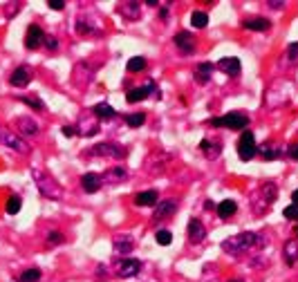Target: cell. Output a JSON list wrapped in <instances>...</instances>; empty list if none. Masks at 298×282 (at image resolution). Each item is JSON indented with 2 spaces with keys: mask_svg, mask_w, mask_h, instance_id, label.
Instances as JSON below:
<instances>
[{
  "mask_svg": "<svg viewBox=\"0 0 298 282\" xmlns=\"http://www.w3.org/2000/svg\"><path fill=\"white\" fill-rule=\"evenodd\" d=\"M112 246H114V253H121V255H128L134 246V240L130 235H117L112 240Z\"/></svg>",
  "mask_w": 298,
  "mask_h": 282,
  "instance_id": "obj_20",
  "label": "cell"
},
{
  "mask_svg": "<svg viewBox=\"0 0 298 282\" xmlns=\"http://www.w3.org/2000/svg\"><path fill=\"white\" fill-rule=\"evenodd\" d=\"M211 74H213V65L211 63H200L195 65V79H198V83H209L211 81Z\"/></svg>",
  "mask_w": 298,
  "mask_h": 282,
  "instance_id": "obj_26",
  "label": "cell"
},
{
  "mask_svg": "<svg viewBox=\"0 0 298 282\" xmlns=\"http://www.w3.org/2000/svg\"><path fill=\"white\" fill-rule=\"evenodd\" d=\"M43 41H45L43 30L38 25H32L30 30H27V36H25V47L27 50H38V47L43 45Z\"/></svg>",
  "mask_w": 298,
  "mask_h": 282,
  "instance_id": "obj_14",
  "label": "cell"
},
{
  "mask_svg": "<svg viewBox=\"0 0 298 282\" xmlns=\"http://www.w3.org/2000/svg\"><path fill=\"white\" fill-rule=\"evenodd\" d=\"M229 282H242V280H229Z\"/></svg>",
  "mask_w": 298,
  "mask_h": 282,
  "instance_id": "obj_48",
  "label": "cell"
},
{
  "mask_svg": "<svg viewBox=\"0 0 298 282\" xmlns=\"http://www.w3.org/2000/svg\"><path fill=\"white\" fill-rule=\"evenodd\" d=\"M63 135L67 137V139H70V137H74V135H76V130H74L72 126H63Z\"/></svg>",
  "mask_w": 298,
  "mask_h": 282,
  "instance_id": "obj_45",
  "label": "cell"
},
{
  "mask_svg": "<svg viewBox=\"0 0 298 282\" xmlns=\"http://www.w3.org/2000/svg\"><path fill=\"white\" fill-rule=\"evenodd\" d=\"M148 94H153V97H157L160 99V88H157L155 83H148V85H143V88H134L130 90V92L126 94V99H128V103H139V101H143V99L148 97Z\"/></svg>",
  "mask_w": 298,
  "mask_h": 282,
  "instance_id": "obj_8",
  "label": "cell"
},
{
  "mask_svg": "<svg viewBox=\"0 0 298 282\" xmlns=\"http://www.w3.org/2000/svg\"><path fill=\"white\" fill-rule=\"evenodd\" d=\"M134 204L137 206H157V193L155 190H143V193L134 195Z\"/></svg>",
  "mask_w": 298,
  "mask_h": 282,
  "instance_id": "obj_24",
  "label": "cell"
},
{
  "mask_svg": "<svg viewBox=\"0 0 298 282\" xmlns=\"http://www.w3.org/2000/svg\"><path fill=\"white\" fill-rule=\"evenodd\" d=\"M256 246V233L253 231H244V233H238V235L229 237V240L222 242V248L229 253H242L247 248H253Z\"/></svg>",
  "mask_w": 298,
  "mask_h": 282,
  "instance_id": "obj_2",
  "label": "cell"
},
{
  "mask_svg": "<svg viewBox=\"0 0 298 282\" xmlns=\"http://www.w3.org/2000/svg\"><path fill=\"white\" fill-rule=\"evenodd\" d=\"M191 25L202 30V27L209 25V16H206L204 12H193V16H191Z\"/></svg>",
  "mask_w": 298,
  "mask_h": 282,
  "instance_id": "obj_32",
  "label": "cell"
},
{
  "mask_svg": "<svg viewBox=\"0 0 298 282\" xmlns=\"http://www.w3.org/2000/svg\"><path fill=\"white\" fill-rule=\"evenodd\" d=\"M117 12L121 14L123 18H128V21H139V16H141V5L134 3V0H126V3H119Z\"/></svg>",
  "mask_w": 298,
  "mask_h": 282,
  "instance_id": "obj_11",
  "label": "cell"
},
{
  "mask_svg": "<svg viewBox=\"0 0 298 282\" xmlns=\"http://www.w3.org/2000/svg\"><path fill=\"white\" fill-rule=\"evenodd\" d=\"M258 152H260L267 161H273V159H278V157L282 155V150L276 146V143H262V146L258 148Z\"/></svg>",
  "mask_w": 298,
  "mask_h": 282,
  "instance_id": "obj_27",
  "label": "cell"
},
{
  "mask_svg": "<svg viewBox=\"0 0 298 282\" xmlns=\"http://www.w3.org/2000/svg\"><path fill=\"white\" fill-rule=\"evenodd\" d=\"M21 204H23V199L18 197V195H12V197L7 199V206H5V208H7L9 215H16L18 211H21Z\"/></svg>",
  "mask_w": 298,
  "mask_h": 282,
  "instance_id": "obj_35",
  "label": "cell"
},
{
  "mask_svg": "<svg viewBox=\"0 0 298 282\" xmlns=\"http://www.w3.org/2000/svg\"><path fill=\"white\" fill-rule=\"evenodd\" d=\"M282 257H285V262L289 266H294L298 262V240L296 237H291V240H287L285 244H282Z\"/></svg>",
  "mask_w": 298,
  "mask_h": 282,
  "instance_id": "obj_17",
  "label": "cell"
},
{
  "mask_svg": "<svg viewBox=\"0 0 298 282\" xmlns=\"http://www.w3.org/2000/svg\"><path fill=\"white\" fill-rule=\"evenodd\" d=\"M0 141H3L7 148H12V150L21 152V155H30V146H27V141L23 139L18 132L7 130V128H0Z\"/></svg>",
  "mask_w": 298,
  "mask_h": 282,
  "instance_id": "obj_4",
  "label": "cell"
},
{
  "mask_svg": "<svg viewBox=\"0 0 298 282\" xmlns=\"http://www.w3.org/2000/svg\"><path fill=\"white\" fill-rule=\"evenodd\" d=\"M76 132L83 137H94L99 132V119L94 114H81L76 123Z\"/></svg>",
  "mask_w": 298,
  "mask_h": 282,
  "instance_id": "obj_7",
  "label": "cell"
},
{
  "mask_svg": "<svg viewBox=\"0 0 298 282\" xmlns=\"http://www.w3.org/2000/svg\"><path fill=\"white\" fill-rule=\"evenodd\" d=\"M72 79H74V85H79V88H85V85L92 81V68H90L88 63H79L74 68V74H72Z\"/></svg>",
  "mask_w": 298,
  "mask_h": 282,
  "instance_id": "obj_12",
  "label": "cell"
},
{
  "mask_svg": "<svg viewBox=\"0 0 298 282\" xmlns=\"http://www.w3.org/2000/svg\"><path fill=\"white\" fill-rule=\"evenodd\" d=\"M92 155L94 157H108V159H123L128 157V150L119 143H112V141H103V143H97L92 148Z\"/></svg>",
  "mask_w": 298,
  "mask_h": 282,
  "instance_id": "obj_5",
  "label": "cell"
},
{
  "mask_svg": "<svg viewBox=\"0 0 298 282\" xmlns=\"http://www.w3.org/2000/svg\"><path fill=\"white\" fill-rule=\"evenodd\" d=\"M126 123L130 128H139L146 123V114L143 112H132V114H126Z\"/></svg>",
  "mask_w": 298,
  "mask_h": 282,
  "instance_id": "obj_30",
  "label": "cell"
},
{
  "mask_svg": "<svg viewBox=\"0 0 298 282\" xmlns=\"http://www.w3.org/2000/svg\"><path fill=\"white\" fill-rule=\"evenodd\" d=\"M81 188L85 190V193H97V190L101 188V175L97 173H88V175H83L81 177Z\"/></svg>",
  "mask_w": 298,
  "mask_h": 282,
  "instance_id": "obj_19",
  "label": "cell"
},
{
  "mask_svg": "<svg viewBox=\"0 0 298 282\" xmlns=\"http://www.w3.org/2000/svg\"><path fill=\"white\" fill-rule=\"evenodd\" d=\"M47 7H52L54 12H61V9L65 7V0H50V3H47Z\"/></svg>",
  "mask_w": 298,
  "mask_h": 282,
  "instance_id": "obj_42",
  "label": "cell"
},
{
  "mask_svg": "<svg viewBox=\"0 0 298 282\" xmlns=\"http://www.w3.org/2000/svg\"><path fill=\"white\" fill-rule=\"evenodd\" d=\"M173 43H175V47L182 52V54H191V52H195V36L191 34V32H180V34H175Z\"/></svg>",
  "mask_w": 298,
  "mask_h": 282,
  "instance_id": "obj_10",
  "label": "cell"
},
{
  "mask_svg": "<svg viewBox=\"0 0 298 282\" xmlns=\"http://www.w3.org/2000/svg\"><path fill=\"white\" fill-rule=\"evenodd\" d=\"M30 81H32V70L23 65V68L14 70V74H12V79H9V83H12L14 88H27V85H30Z\"/></svg>",
  "mask_w": 298,
  "mask_h": 282,
  "instance_id": "obj_15",
  "label": "cell"
},
{
  "mask_svg": "<svg viewBox=\"0 0 298 282\" xmlns=\"http://www.w3.org/2000/svg\"><path fill=\"white\" fill-rule=\"evenodd\" d=\"M256 152H258V146H256L253 132H242V137L238 139V157L242 161H249L256 157Z\"/></svg>",
  "mask_w": 298,
  "mask_h": 282,
  "instance_id": "obj_6",
  "label": "cell"
},
{
  "mask_svg": "<svg viewBox=\"0 0 298 282\" xmlns=\"http://www.w3.org/2000/svg\"><path fill=\"white\" fill-rule=\"evenodd\" d=\"M128 177L126 168H121V166H114V168H108L101 177V181H108V184H119V181H123Z\"/></svg>",
  "mask_w": 298,
  "mask_h": 282,
  "instance_id": "obj_21",
  "label": "cell"
},
{
  "mask_svg": "<svg viewBox=\"0 0 298 282\" xmlns=\"http://www.w3.org/2000/svg\"><path fill=\"white\" fill-rule=\"evenodd\" d=\"M92 112H94V117L97 119H112L114 114V108L112 106H108V103H97V106L92 108Z\"/></svg>",
  "mask_w": 298,
  "mask_h": 282,
  "instance_id": "obj_29",
  "label": "cell"
},
{
  "mask_svg": "<svg viewBox=\"0 0 298 282\" xmlns=\"http://www.w3.org/2000/svg\"><path fill=\"white\" fill-rule=\"evenodd\" d=\"M146 70V59L143 56H134V59L128 61V72H141Z\"/></svg>",
  "mask_w": 298,
  "mask_h": 282,
  "instance_id": "obj_36",
  "label": "cell"
},
{
  "mask_svg": "<svg viewBox=\"0 0 298 282\" xmlns=\"http://www.w3.org/2000/svg\"><path fill=\"white\" fill-rule=\"evenodd\" d=\"M215 206H218V204H213L211 199H209V202H204V208H206V211H211V208H215Z\"/></svg>",
  "mask_w": 298,
  "mask_h": 282,
  "instance_id": "obj_46",
  "label": "cell"
},
{
  "mask_svg": "<svg viewBox=\"0 0 298 282\" xmlns=\"http://www.w3.org/2000/svg\"><path fill=\"white\" fill-rule=\"evenodd\" d=\"M267 5L271 9H285V3H280V0H267Z\"/></svg>",
  "mask_w": 298,
  "mask_h": 282,
  "instance_id": "obj_44",
  "label": "cell"
},
{
  "mask_svg": "<svg viewBox=\"0 0 298 282\" xmlns=\"http://www.w3.org/2000/svg\"><path fill=\"white\" fill-rule=\"evenodd\" d=\"M76 32H79L81 36H90V34H94V32H99V30L90 21H83V18H81V21L76 23Z\"/></svg>",
  "mask_w": 298,
  "mask_h": 282,
  "instance_id": "obj_31",
  "label": "cell"
},
{
  "mask_svg": "<svg viewBox=\"0 0 298 282\" xmlns=\"http://www.w3.org/2000/svg\"><path fill=\"white\" fill-rule=\"evenodd\" d=\"M63 233H59V231H52L50 235H47V246H59V244H63Z\"/></svg>",
  "mask_w": 298,
  "mask_h": 282,
  "instance_id": "obj_37",
  "label": "cell"
},
{
  "mask_svg": "<svg viewBox=\"0 0 298 282\" xmlns=\"http://www.w3.org/2000/svg\"><path fill=\"white\" fill-rule=\"evenodd\" d=\"M32 179L36 184L38 193L47 199H61L63 197V186L54 179L50 173H45L43 168H32Z\"/></svg>",
  "mask_w": 298,
  "mask_h": 282,
  "instance_id": "obj_1",
  "label": "cell"
},
{
  "mask_svg": "<svg viewBox=\"0 0 298 282\" xmlns=\"http://www.w3.org/2000/svg\"><path fill=\"white\" fill-rule=\"evenodd\" d=\"M41 280V269L32 266V269H25L21 273V282H38Z\"/></svg>",
  "mask_w": 298,
  "mask_h": 282,
  "instance_id": "obj_33",
  "label": "cell"
},
{
  "mask_svg": "<svg viewBox=\"0 0 298 282\" xmlns=\"http://www.w3.org/2000/svg\"><path fill=\"white\" fill-rule=\"evenodd\" d=\"M287 56H289L291 63H298V43H291L289 50H287Z\"/></svg>",
  "mask_w": 298,
  "mask_h": 282,
  "instance_id": "obj_40",
  "label": "cell"
},
{
  "mask_svg": "<svg viewBox=\"0 0 298 282\" xmlns=\"http://www.w3.org/2000/svg\"><path fill=\"white\" fill-rule=\"evenodd\" d=\"M287 155H289V159L298 161V143H291V146L287 148Z\"/></svg>",
  "mask_w": 298,
  "mask_h": 282,
  "instance_id": "obj_43",
  "label": "cell"
},
{
  "mask_svg": "<svg viewBox=\"0 0 298 282\" xmlns=\"http://www.w3.org/2000/svg\"><path fill=\"white\" fill-rule=\"evenodd\" d=\"M242 27L249 32H267L269 27H271V23H269L267 18H249V21L242 23Z\"/></svg>",
  "mask_w": 298,
  "mask_h": 282,
  "instance_id": "obj_23",
  "label": "cell"
},
{
  "mask_svg": "<svg viewBox=\"0 0 298 282\" xmlns=\"http://www.w3.org/2000/svg\"><path fill=\"white\" fill-rule=\"evenodd\" d=\"M43 43H45V47H47V50H52V52L59 47V41H56L54 36H45V41H43Z\"/></svg>",
  "mask_w": 298,
  "mask_h": 282,
  "instance_id": "obj_41",
  "label": "cell"
},
{
  "mask_svg": "<svg viewBox=\"0 0 298 282\" xmlns=\"http://www.w3.org/2000/svg\"><path fill=\"white\" fill-rule=\"evenodd\" d=\"M291 202H294V204H296V206H298V188L294 190V193H291Z\"/></svg>",
  "mask_w": 298,
  "mask_h": 282,
  "instance_id": "obj_47",
  "label": "cell"
},
{
  "mask_svg": "<svg viewBox=\"0 0 298 282\" xmlns=\"http://www.w3.org/2000/svg\"><path fill=\"white\" fill-rule=\"evenodd\" d=\"M218 70L224 72V74H229V76H238L240 72H242V68H240V61L235 59V56H224V59H220Z\"/></svg>",
  "mask_w": 298,
  "mask_h": 282,
  "instance_id": "obj_16",
  "label": "cell"
},
{
  "mask_svg": "<svg viewBox=\"0 0 298 282\" xmlns=\"http://www.w3.org/2000/svg\"><path fill=\"white\" fill-rule=\"evenodd\" d=\"M200 148L204 150V155L209 157V159H218L220 157V150H222V143L220 141H209V139H204L200 143Z\"/></svg>",
  "mask_w": 298,
  "mask_h": 282,
  "instance_id": "obj_25",
  "label": "cell"
},
{
  "mask_svg": "<svg viewBox=\"0 0 298 282\" xmlns=\"http://www.w3.org/2000/svg\"><path fill=\"white\" fill-rule=\"evenodd\" d=\"M282 215H285L287 219H291V222H298V206L296 204H289V206L282 211Z\"/></svg>",
  "mask_w": 298,
  "mask_h": 282,
  "instance_id": "obj_39",
  "label": "cell"
},
{
  "mask_svg": "<svg viewBox=\"0 0 298 282\" xmlns=\"http://www.w3.org/2000/svg\"><path fill=\"white\" fill-rule=\"evenodd\" d=\"M139 271H141V262L132 260V257H126V260H121L117 264L119 278H134V275H139Z\"/></svg>",
  "mask_w": 298,
  "mask_h": 282,
  "instance_id": "obj_9",
  "label": "cell"
},
{
  "mask_svg": "<svg viewBox=\"0 0 298 282\" xmlns=\"http://www.w3.org/2000/svg\"><path fill=\"white\" fill-rule=\"evenodd\" d=\"M189 237L191 242H202L206 237V228L202 226L200 219H191L189 222Z\"/></svg>",
  "mask_w": 298,
  "mask_h": 282,
  "instance_id": "obj_22",
  "label": "cell"
},
{
  "mask_svg": "<svg viewBox=\"0 0 298 282\" xmlns=\"http://www.w3.org/2000/svg\"><path fill=\"white\" fill-rule=\"evenodd\" d=\"M215 208H218V215H220V217H222V219H229L231 215H235V211H238V204H235L233 199H224V202H220Z\"/></svg>",
  "mask_w": 298,
  "mask_h": 282,
  "instance_id": "obj_28",
  "label": "cell"
},
{
  "mask_svg": "<svg viewBox=\"0 0 298 282\" xmlns=\"http://www.w3.org/2000/svg\"><path fill=\"white\" fill-rule=\"evenodd\" d=\"M16 130L25 137H36L41 128H38V123L34 121L32 117H18L16 119Z\"/></svg>",
  "mask_w": 298,
  "mask_h": 282,
  "instance_id": "obj_13",
  "label": "cell"
},
{
  "mask_svg": "<svg viewBox=\"0 0 298 282\" xmlns=\"http://www.w3.org/2000/svg\"><path fill=\"white\" fill-rule=\"evenodd\" d=\"M21 101L25 103V106L34 108V110H45V103H43L38 97H32V94H23V97H21Z\"/></svg>",
  "mask_w": 298,
  "mask_h": 282,
  "instance_id": "obj_34",
  "label": "cell"
},
{
  "mask_svg": "<svg viewBox=\"0 0 298 282\" xmlns=\"http://www.w3.org/2000/svg\"><path fill=\"white\" fill-rule=\"evenodd\" d=\"M155 240H157V244L160 246H168L171 244V240H173V235H171V231H157Z\"/></svg>",
  "mask_w": 298,
  "mask_h": 282,
  "instance_id": "obj_38",
  "label": "cell"
},
{
  "mask_svg": "<svg viewBox=\"0 0 298 282\" xmlns=\"http://www.w3.org/2000/svg\"><path fill=\"white\" fill-rule=\"evenodd\" d=\"M213 128H231V130H244L249 126V117L240 112H229L224 117H213L211 119Z\"/></svg>",
  "mask_w": 298,
  "mask_h": 282,
  "instance_id": "obj_3",
  "label": "cell"
},
{
  "mask_svg": "<svg viewBox=\"0 0 298 282\" xmlns=\"http://www.w3.org/2000/svg\"><path fill=\"white\" fill-rule=\"evenodd\" d=\"M175 211H177V202H175V199H164V202H160L155 206V215H153V217H155V219H164V217H171Z\"/></svg>",
  "mask_w": 298,
  "mask_h": 282,
  "instance_id": "obj_18",
  "label": "cell"
}]
</instances>
